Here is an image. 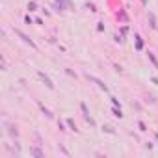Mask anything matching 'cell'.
Returning a JSON list of instances; mask_svg holds the SVG:
<instances>
[{
  "label": "cell",
  "instance_id": "1",
  "mask_svg": "<svg viewBox=\"0 0 158 158\" xmlns=\"http://www.w3.org/2000/svg\"><path fill=\"white\" fill-rule=\"evenodd\" d=\"M37 76L41 78V82H45V86H47L48 89H54V82L50 80V78H48V76H47L43 71H37Z\"/></svg>",
  "mask_w": 158,
  "mask_h": 158
},
{
  "label": "cell",
  "instance_id": "2",
  "mask_svg": "<svg viewBox=\"0 0 158 158\" xmlns=\"http://www.w3.org/2000/svg\"><path fill=\"white\" fill-rule=\"evenodd\" d=\"M15 34H17V35H19V37H21V39H23L26 45H30L32 48H37V45H35V43H34V41H32V39H30V37H28L24 32H21V30H15Z\"/></svg>",
  "mask_w": 158,
  "mask_h": 158
},
{
  "label": "cell",
  "instance_id": "3",
  "mask_svg": "<svg viewBox=\"0 0 158 158\" xmlns=\"http://www.w3.org/2000/svg\"><path fill=\"white\" fill-rule=\"evenodd\" d=\"M88 78H89V80H91V82H95V84H97V86H99V88H101L102 91H108V86H106V84H104L102 80H99V78H97V76H93V74H88Z\"/></svg>",
  "mask_w": 158,
  "mask_h": 158
},
{
  "label": "cell",
  "instance_id": "4",
  "mask_svg": "<svg viewBox=\"0 0 158 158\" xmlns=\"http://www.w3.org/2000/svg\"><path fill=\"white\" fill-rule=\"evenodd\" d=\"M80 108H82V112H84V117H86V121H88L89 125H93V127H95V119H93V117L89 115V112H88V106H86V104L82 102V104H80Z\"/></svg>",
  "mask_w": 158,
  "mask_h": 158
},
{
  "label": "cell",
  "instance_id": "5",
  "mask_svg": "<svg viewBox=\"0 0 158 158\" xmlns=\"http://www.w3.org/2000/svg\"><path fill=\"white\" fill-rule=\"evenodd\" d=\"M112 114H114L115 117H119V119H121V117H123V112H121V106H119V108H117V106H115V108H112Z\"/></svg>",
  "mask_w": 158,
  "mask_h": 158
},
{
  "label": "cell",
  "instance_id": "6",
  "mask_svg": "<svg viewBox=\"0 0 158 158\" xmlns=\"http://www.w3.org/2000/svg\"><path fill=\"white\" fill-rule=\"evenodd\" d=\"M8 132H10L11 136H17V134H19V130H17L15 125H8Z\"/></svg>",
  "mask_w": 158,
  "mask_h": 158
},
{
  "label": "cell",
  "instance_id": "7",
  "mask_svg": "<svg viewBox=\"0 0 158 158\" xmlns=\"http://www.w3.org/2000/svg\"><path fill=\"white\" fill-rule=\"evenodd\" d=\"M149 23H151V28H156V17H154V13H149Z\"/></svg>",
  "mask_w": 158,
  "mask_h": 158
},
{
  "label": "cell",
  "instance_id": "8",
  "mask_svg": "<svg viewBox=\"0 0 158 158\" xmlns=\"http://www.w3.org/2000/svg\"><path fill=\"white\" fill-rule=\"evenodd\" d=\"M39 108H41V112H43V114H45L48 119H52V114H50V110H48V108H45L43 104H39Z\"/></svg>",
  "mask_w": 158,
  "mask_h": 158
},
{
  "label": "cell",
  "instance_id": "9",
  "mask_svg": "<svg viewBox=\"0 0 158 158\" xmlns=\"http://www.w3.org/2000/svg\"><path fill=\"white\" fill-rule=\"evenodd\" d=\"M67 125H69V128H71V130H74V132H78V128H76V123H74L73 119H67Z\"/></svg>",
  "mask_w": 158,
  "mask_h": 158
},
{
  "label": "cell",
  "instance_id": "10",
  "mask_svg": "<svg viewBox=\"0 0 158 158\" xmlns=\"http://www.w3.org/2000/svg\"><path fill=\"white\" fill-rule=\"evenodd\" d=\"M136 48H138V50L143 48V41H141V37H136Z\"/></svg>",
  "mask_w": 158,
  "mask_h": 158
},
{
  "label": "cell",
  "instance_id": "11",
  "mask_svg": "<svg viewBox=\"0 0 158 158\" xmlns=\"http://www.w3.org/2000/svg\"><path fill=\"white\" fill-rule=\"evenodd\" d=\"M149 60H151V61L154 63V67H158V60L154 58V54H152V52H149Z\"/></svg>",
  "mask_w": 158,
  "mask_h": 158
},
{
  "label": "cell",
  "instance_id": "12",
  "mask_svg": "<svg viewBox=\"0 0 158 158\" xmlns=\"http://www.w3.org/2000/svg\"><path fill=\"white\" fill-rule=\"evenodd\" d=\"M102 130H104V132H108V134H114V132H115L110 125H104V127H102Z\"/></svg>",
  "mask_w": 158,
  "mask_h": 158
},
{
  "label": "cell",
  "instance_id": "13",
  "mask_svg": "<svg viewBox=\"0 0 158 158\" xmlns=\"http://www.w3.org/2000/svg\"><path fill=\"white\" fill-rule=\"evenodd\" d=\"M32 154H35V156H43V151L35 147V149H32Z\"/></svg>",
  "mask_w": 158,
  "mask_h": 158
},
{
  "label": "cell",
  "instance_id": "14",
  "mask_svg": "<svg viewBox=\"0 0 158 158\" xmlns=\"http://www.w3.org/2000/svg\"><path fill=\"white\" fill-rule=\"evenodd\" d=\"M35 8H37V4H35V2H30V4H28V10H30V11H34Z\"/></svg>",
  "mask_w": 158,
  "mask_h": 158
},
{
  "label": "cell",
  "instance_id": "15",
  "mask_svg": "<svg viewBox=\"0 0 158 158\" xmlns=\"http://www.w3.org/2000/svg\"><path fill=\"white\" fill-rule=\"evenodd\" d=\"M138 127H139V130H141V132H145V130H147V127H145V123H141V121L138 123Z\"/></svg>",
  "mask_w": 158,
  "mask_h": 158
},
{
  "label": "cell",
  "instance_id": "16",
  "mask_svg": "<svg viewBox=\"0 0 158 158\" xmlns=\"http://www.w3.org/2000/svg\"><path fill=\"white\" fill-rule=\"evenodd\" d=\"M112 104H114V106H121V104H119V101H117V99H114V97H112Z\"/></svg>",
  "mask_w": 158,
  "mask_h": 158
},
{
  "label": "cell",
  "instance_id": "17",
  "mask_svg": "<svg viewBox=\"0 0 158 158\" xmlns=\"http://www.w3.org/2000/svg\"><path fill=\"white\" fill-rule=\"evenodd\" d=\"M139 2H141V4H145V6H147V0H139Z\"/></svg>",
  "mask_w": 158,
  "mask_h": 158
}]
</instances>
